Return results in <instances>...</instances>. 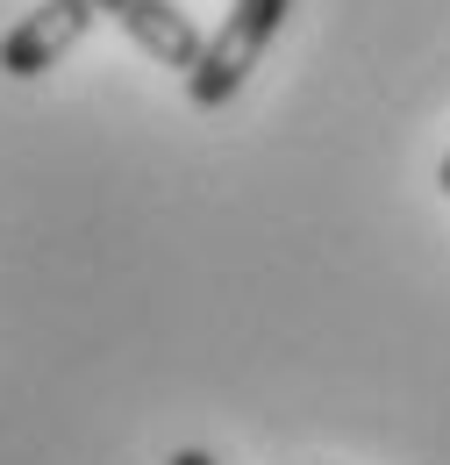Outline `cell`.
<instances>
[{"instance_id": "cell-1", "label": "cell", "mask_w": 450, "mask_h": 465, "mask_svg": "<svg viewBox=\"0 0 450 465\" xmlns=\"http://www.w3.org/2000/svg\"><path fill=\"white\" fill-rule=\"evenodd\" d=\"M286 7L293 0H236L222 15V29L201 44V58L186 72V101L193 108H229L243 94V79L258 72V58L272 51V36L286 29Z\"/></svg>"}, {"instance_id": "cell-2", "label": "cell", "mask_w": 450, "mask_h": 465, "mask_svg": "<svg viewBox=\"0 0 450 465\" xmlns=\"http://www.w3.org/2000/svg\"><path fill=\"white\" fill-rule=\"evenodd\" d=\"M86 29H93V0H44V7H29V15L0 36V72H7V79H36V72H51Z\"/></svg>"}, {"instance_id": "cell-3", "label": "cell", "mask_w": 450, "mask_h": 465, "mask_svg": "<svg viewBox=\"0 0 450 465\" xmlns=\"http://www.w3.org/2000/svg\"><path fill=\"white\" fill-rule=\"evenodd\" d=\"M93 15H108L114 29L143 51V58L171 64V72H193V58H201V29H193V15L186 7H171V0H93Z\"/></svg>"}, {"instance_id": "cell-4", "label": "cell", "mask_w": 450, "mask_h": 465, "mask_svg": "<svg viewBox=\"0 0 450 465\" xmlns=\"http://www.w3.org/2000/svg\"><path fill=\"white\" fill-rule=\"evenodd\" d=\"M165 465H215V459H208V451H171Z\"/></svg>"}, {"instance_id": "cell-5", "label": "cell", "mask_w": 450, "mask_h": 465, "mask_svg": "<svg viewBox=\"0 0 450 465\" xmlns=\"http://www.w3.org/2000/svg\"><path fill=\"white\" fill-rule=\"evenodd\" d=\"M436 186H444V193H450V158H444V165H436Z\"/></svg>"}]
</instances>
